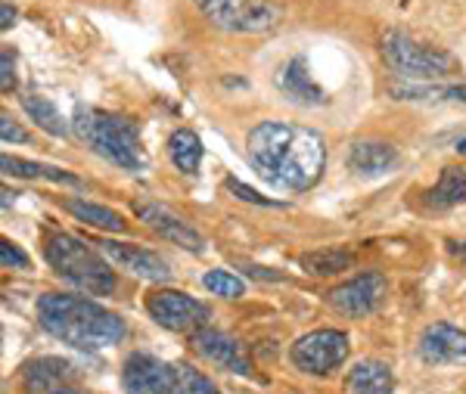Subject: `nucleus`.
I'll use <instances>...</instances> for the list:
<instances>
[{
	"instance_id": "nucleus-1",
	"label": "nucleus",
	"mask_w": 466,
	"mask_h": 394,
	"mask_svg": "<svg viewBox=\"0 0 466 394\" xmlns=\"http://www.w3.org/2000/svg\"><path fill=\"white\" fill-rule=\"evenodd\" d=\"M246 156L268 184L292 193L311 189L327 165V146L320 134L289 121L255 125L246 137Z\"/></svg>"
},
{
	"instance_id": "nucleus-2",
	"label": "nucleus",
	"mask_w": 466,
	"mask_h": 394,
	"mask_svg": "<svg viewBox=\"0 0 466 394\" xmlns=\"http://www.w3.org/2000/svg\"><path fill=\"white\" fill-rule=\"evenodd\" d=\"M37 323L59 342L81 351H103L125 338V320L81 295L47 292L37 298Z\"/></svg>"
},
{
	"instance_id": "nucleus-3",
	"label": "nucleus",
	"mask_w": 466,
	"mask_h": 394,
	"mask_svg": "<svg viewBox=\"0 0 466 394\" xmlns=\"http://www.w3.org/2000/svg\"><path fill=\"white\" fill-rule=\"evenodd\" d=\"M72 131L78 140H85L96 156L106 162L118 165L125 171H140L147 165L144 146H140L137 125L125 116L103 109H90V106H78L72 118Z\"/></svg>"
},
{
	"instance_id": "nucleus-4",
	"label": "nucleus",
	"mask_w": 466,
	"mask_h": 394,
	"mask_svg": "<svg viewBox=\"0 0 466 394\" xmlns=\"http://www.w3.org/2000/svg\"><path fill=\"white\" fill-rule=\"evenodd\" d=\"M44 258L66 283L87 295H112L116 292V274L96 252H90L81 239L69 233H54L44 246Z\"/></svg>"
},
{
	"instance_id": "nucleus-5",
	"label": "nucleus",
	"mask_w": 466,
	"mask_h": 394,
	"mask_svg": "<svg viewBox=\"0 0 466 394\" xmlns=\"http://www.w3.org/2000/svg\"><path fill=\"white\" fill-rule=\"evenodd\" d=\"M382 56H386L392 72H398L401 78L432 81V78H448V75L461 69V63L448 50L420 44L401 32H389L382 37Z\"/></svg>"
},
{
	"instance_id": "nucleus-6",
	"label": "nucleus",
	"mask_w": 466,
	"mask_h": 394,
	"mask_svg": "<svg viewBox=\"0 0 466 394\" xmlns=\"http://www.w3.org/2000/svg\"><path fill=\"white\" fill-rule=\"evenodd\" d=\"M193 4L202 10V16L224 32L258 35L270 32L280 19V10L270 0H193Z\"/></svg>"
},
{
	"instance_id": "nucleus-7",
	"label": "nucleus",
	"mask_w": 466,
	"mask_h": 394,
	"mask_svg": "<svg viewBox=\"0 0 466 394\" xmlns=\"http://www.w3.org/2000/svg\"><path fill=\"white\" fill-rule=\"evenodd\" d=\"M292 363L308 376H329L349 358V336L342 329H318L299 338L289 351Z\"/></svg>"
},
{
	"instance_id": "nucleus-8",
	"label": "nucleus",
	"mask_w": 466,
	"mask_h": 394,
	"mask_svg": "<svg viewBox=\"0 0 466 394\" xmlns=\"http://www.w3.org/2000/svg\"><path fill=\"white\" fill-rule=\"evenodd\" d=\"M147 310L156 323L171 332H199L208 320V308L177 289H156L147 298Z\"/></svg>"
},
{
	"instance_id": "nucleus-9",
	"label": "nucleus",
	"mask_w": 466,
	"mask_h": 394,
	"mask_svg": "<svg viewBox=\"0 0 466 394\" xmlns=\"http://www.w3.org/2000/svg\"><path fill=\"white\" fill-rule=\"evenodd\" d=\"M386 289H389V283L380 270H364V274L336 286V289L329 292V305L345 317H367L380 308V301L386 298Z\"/></svg>"
},
{
	"instance_id": "nucleus-10",
	"label": "nucleus",
	"mask_w": 466,
	"mask_h": 394,
	"mask_svg": "<svg viewBox=\"0 0 466 394\" xmlns=\"http://www.w3.org/2000/svg\"><path fill=\"white\" fill-rule=\"evenodd\" d=\"M125 394H175L177 367L165 363L153 354H131L122 369Z\"/></svg>"
},
{
	"instance_id": "nucleus-11",
	"label": "nucleus",
	"mask_w": 466,
	"mask_h": 394,
	"mask_svg": "<svg viewBox=\"0 0 466 394\" xmlns=\"http://www.w3.org/2000/svg\"><path fill=\"white\" fill-rule=\"evenodd\" d=\"M100 252L109 264H116V268L140 279H149V283H168L171 279L168 261H162L159 255L147 252L140 246H131V242H100Z\"/></svg>"
},
{
	"instance_id": "nucleus-12",
	"label": "nucleus",
	"mask_w": 466,
	"mask_h": 394,
	"mask_svg": "<svg viewBox=\"0 0 466 394\" xmlns=\"http://www.w3.org/2000/svg\"><path fill=\"white\" fill-rule=\"evenodd\" d=\"M134 211H137V217L144 221L149 230H156L162 239L175 242V246L187 248V252H202L206 248V239L199 237L197 230H193L187 221H180V217L175 215V211H168L165 206H159V202H134Z\"/></svg>"
},
{
	"instance_id": "nucleus-13",
	"label": "nucleus",
	"mask_w": 466,
	"mask_h": 394,
	"mask_svg": "<svg viewBox=\"0 0 466 394\" xmlns=\"http://www.w3.org/2000/svg\"><path fill=\"white\" fill-rule=\"evenodd\" d=\"M193 345H197V351L202 354V358L212 360L215 367L228 369V373H237V376H249L252 373L243 345H239L237 338H230L228 332L199 329L197 336H193Z\"/></svg>"
},
{
	"instance_id": "nucleus-14",
	"label": "nucleus",
	"mask_w": 466,
	"mask_h": 394,
	"mask_svg": "<svg viewBox=\"0 0 466 394\" xmlns=\"http://www.w3.org/2000/svg\"><path fill=\"white\" fill-rule=\"evenodd\" d=\"M274 81H277V90L296 106H327L329 103L327 90H323L318 81L311 78V72H308L305 56H292L289 63H283Z\"/></svg>"
},
{
	"instance_id": "nucleus-15",
	"label": "nucleus",
	"mask_w": 466,
	"mask_h": 394,
	"mask_svg": "<svg viewBox=\"0 0 466 394\" xmlns=\"http://www.w3.org/2000/svg\"><path fill=\"white\" fill-rule=\"evenodd\" d=\"M420 358L426 363H454L466 358V332L451 323H432L420 336Z\"/></svg>"
},
{
	"instance_id": "nucleus-16",
	"label": "nucleus",
	"mask_w": 466,
	"mask_h": 394,
	"mask_svg": "<svg viewBox=\"0 0 466 394\" xmlns=\"http://www.w3.org/2000/svg\"><path fill=\"white\" fill-rule=\"evenodd\" d=\"M398 162V149L392 143L380 140H358L349 149V168L364 177H380V174L392 171Z\"/></svg>"
},
{
	"instance_id": "nucleus-17",
	"label": "nucleus",
	"mask_w": 466,
	"mask_h": 394,
	"mask_svg": "<svg viewBox=\"0 0 466 394\" xmlns=\"http://www.w3.org/2000/svg\"><path fill=\"white\" fill-rule=\"evenodd\" d=\"M392 369L382 360H358L345 376V394H392Z\"/></svg>"
},
{
	"instance_id": "nucleus-18",
	"label": "nucleus",
	"mask_w": 466,
	"mask_h": 394,
	"mask_svg": "<svg viewBox=\"0 0 466 394\" xmlns=\"http://www.w3.org/2000/svg\"><path fill=\"white\" fill-rule=\"evenodd\" d=\"M72 382V363L59 358H41L25 367V391L28 394H54Z\"/></svg>"
},
{
	"instance_id": "nucleus-19",
	"label": "nucleus",
	"mask_w": 466,
	"mask_h": 394,
	"mask_svg": "<svg viewBox=\"0 0 466 394\" xmlns=\"http://www.w3.org/2000/svg\"><path fill=\"white\" fill-rule=\"evenodd\" d=\"M0 168L4 174H13V177H25V180H54V184H69V187H85V180L75 177V174L54 168V165H41V162H25V158L16 156H4L0 158Z\"/></svg>"
},
{
	"instance_id": "nucleus-20",
	"label": "nucleus",
	"mask_w": 466,
	"mask_h": 394,
	"mask_svg": "<svg viewBox=\"0 0 466 394\" xmlns=\"http://www.w3.org/2000/svg\"><path fill=\"white\" fill-rule=\"evenodd\" d=\"M466 202V171L463 168H445L430 193H426V206L430 208H454Z\"/></svg>"
},
{
	"instance_id": "nucleus-21",
	"label": "nucleus",
	"mask_w": 466,
	"mask_h": 394,
	"mask_svg": "<svg viewBox=\"0 0 466 394\" xmlns=\"http://www.w3.org/2000/svg\"><path fill=\"white\" fill-rule=\"evenodd\" d=\"M19 103H22V109L28 112V118L37 121V127L47 131L50 137H66V134H69V125H66L63 116H59V109L47 100V96L28 90V94L19 96Z\"/></svg>"
},
{
	"instance_id": "nucleus-22",
	"label": "nucleus",
	"mask_w": 466,
	"mask_h": 394,
	"mask_svg": "<svg viewBox=\"0 0 466 394\" xmlns=\"http://www.w3.org/2000/svg\"><path fill=\"white\" fill-rule=\"evenodd\" d=\"M168 156H171V162H175L177 171L197 174L199 165H202V140L193 131L180 127V131H175L168 137Z\"/></svg>"
},
{
	"instance_id": "nucleus-23",
	"label": "nucleus",
	"mask_w": 466,
	"mask_h": 394,
	"mask_svg": "<svg viewBox=\"0 0 466 394\" xmlns=\"http://www.w3.org/2000/svg\"><path fill=\"white\" fill-rule=\"evenodd\" d=\"M305 274L314 277H329V274H339V270H349L355 264V255L345 252V248H318V252H305L299 258Z\"/></svg>"
},
{
	"instance_id": "nucleus-24",
	"label": "nucleus",
	"mask_w": 466,
	"mask_h": 394,
	"mask_svg": "<svg viewBox=\"0 0 466 394\" xmlns=\"http://www.w3.org/2000/svg\"><path fill=\"white\" fill-rule=\"evenodd\" d=\"M66 211H72L78 221H85L87 227H96V230H109V233H122L125 230L122 215H116V211H109L103 206H94V202L66 199Z\"/></svg>"
},
{
	"instance_id": "nucleus-25",
	"label": "nucleus",
	"mask_w": 466,
	"mask_h": 394,
	"mask_svg": "<svg viewBox=\"0 0 466 394\" xmlns=\"http://www.w3.org/2000/svg\"><path fill=\"white\" fill-rule=\"evenodd\" d=\"M398 100H461L466 103V87H417V85H401L392 87Z\"/></svg>"
},
{
	"instance_id": "nucleus-26",
	"label": "nucleus",
	"mask_w": 466,
	"mask_h": 394,
	"mask_svg": "<svg viewBox=\"0 0 466 394\" xmlns=\"http://www.w3.org/2000/svg\"><path fill=\"white\" fill-rule=\"evenodd\" d=\"M202 286H206L212 295H221V298H239V295L246 292L243 279L237 274H230V270H208L206 277H202Z\"/></svg>"
},
{
	"instance_id": "nucleus-27",
	"label": "nucleus",
	"mask_w": 466,
	"mask_h": 394,
	"mask_svg": "<svg viewBox=\"0 0 466 394\" xmlns=\"http://www.w3.org/2000/svg\"><path fill=\"white\" fill-rule=\"evenodd\" d=\"M177 391L180 394H218L215 382L208 376H202L193 367H177Z\"/></svg>"
},
{
	"instance_id": "nucleus-28",
	"label": "nucleus",
	"mask_w": 466,
	"mask_h": 394,
	"mask_svg": "<svg viewBox=\"0 0 466 394\" xmlns=\"http://www.w3.org/2000/svg\"><path fill=\"white\" fill-rule=\"evenodd\" d=\"M228 189L237 199H246V202H252V206H280V202H274V199H265V196H258L252 187H246V184H239V180H228Z\"/></svg>"
},
{
	"instance_id": "nucleus-29",
	"label": "nucleus",
	"mask_w": 466,
	"mask_h": 394,
	"mask_svg": "<svg viewBox=\"0 0 466 394\" xmlns=\"http://www.w3.org/2000/svg\"><path fill=\"white\" fill-rule=\"evenodd\" d=\"M0 261H4V268H28V255L19 246H13L10 239L0 242Z\"/></svg>"
},
{
	"instance_id": "nucleus-30",
	"label": "nucleus",
	"mask_w": 466,
	"mask_h": 394,
	"mask_svg": "<svg viewBox=\"0 0 466 394\" xmlns=\"http://www.w3.org/2000/svg\"><path fill=\"white\" fill-rule=\"evenodd\" d=\"M16 59H13L10 50L0 53V87H4V94H10L13 85H16Z\"/></svg>"
},
{
	"instance_id": "nucleus-31",
	"label": "nucleus",
	"mask_w": 466,
	"mask_h": 394,
	"mask_svg": "<svg viewBox=\"0 0 466 394\" xmlns=\"http://www.w3.org/2000/svg\"><path fill=\"white\" fill-rule=\"evenodd\" d=\"M0 137H4V143H28V131H22L10 116H0Z\"/></svg>"
},
{
	"instance_id": "nucleus-32",
	"label": "nucleus",
	"mask_w": 466,
	"mask_h": 394,
	"mask_svg": "<svg viewBox=\"0 0 466 394\" xmlns=\"http://www.w3.org/2000/svg\"><path fill=\"white\" fill-rule=\"evenodd\" d=\"M0 19H4V22H0V28H4V32H10L13 22H16V10H13L10 4H4V10H0Z\"/></svg>"
},
{
	"instance_id": "nucleus-33",
	"label": "nucleus",
	"mask_w": 466,
	"mask_h": 394,
	"mask_svg": "<svg viewBox=\"0 0 466 394\" xmlns=\"http://www.w3.org/2000/svg\"><path fill=\"white\" fill-rule=\"evenodd\" d=\"M54 394H78V391H75L72 385H66V389H59V391H54Z\"/></svg>"
},
{
	"instance_id": "nucleus-34",
	"label": "nucleus",
	"mask_w": 466,
	"mask_h": 394,
	"mask_svg": "<svg viewBox=\"0 0 466 394\" xmlns=\"http://www.w3.org/2000/svg\"><path fill=\"white\" fill-rule=\"evenodd\" d=\"M457 252H461V258L466 261V242H461V248H457Z\"/></svg>"
}]
</instances>
